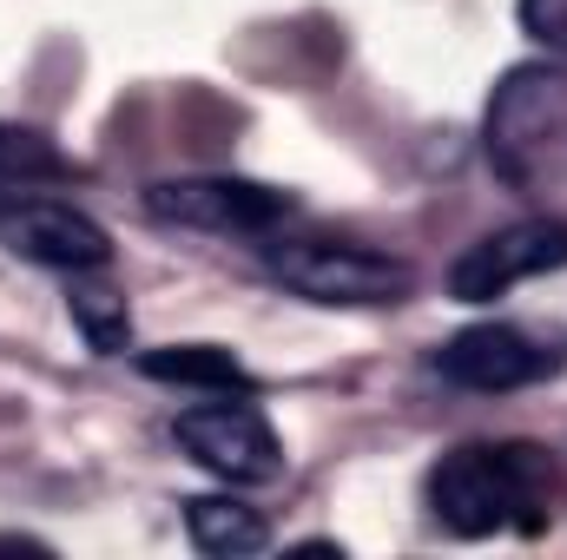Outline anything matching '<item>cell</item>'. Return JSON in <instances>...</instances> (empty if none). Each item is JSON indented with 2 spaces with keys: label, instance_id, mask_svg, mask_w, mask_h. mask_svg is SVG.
Wrapping results in <instances>:
<instances>
[{
  "label": "cell",
  "instance_id": "obj_1",
  "mask_svg": "<svg viewBox=\"0 0 567 560\" xmlns=\"http://www.w3.org/2000/svg\"><path fill=\"white\" fill-rule=\"evenodd\" d=\"M561 495H567L561 468L535 442H495V448L475 442V448H449L429 468V508L462 541H482V535H502V528L542 535V528H555Z\"/></svg>",
  "mask_w": 567,
  "mask_h": 560
},
{
  "label": "cell",
  "instance_id": "obj_2",
  "mask_svg": "<svg viewBox=\"0 0 567 560\" xmlns=\"http://www.w3.org/2000/svg\"><path fill=\"white\" fill-rule=\"evenodd\" d=\"M488 165L508 185H535L567 152V66H515L488 100Z\"/></svg>",
  "mask_w": 567,
  "mask_h": 560
},
{
  "label": "cell",
  "instance_id": "obj_3",
  "mask_svg": "<svg viewBox=\"0 0 567 560\" xmlns=\"http://www.w3.org/2000/svg\"><path fill=\"white\" fill-rule=\"evenodd\" d=\"M271 278L310 303H403L416 271L350 238H290L271 245Z\"/></svg>",
  "mask_w": 567,
  "mask_h": 560
},
{
  "label": "cell",
  "instance_id": "obj_4",
  "mask_svg": "<svg viewBox=\"0 0 567 560\" xmlns=\"http://www.w3.org/2000/svg\"><path fill=\"white\" fill-rule=\"evenodd\" d=\"M145 211L178 231H212V238H251L290 218V191H271L258 178H158L145 185Z\"/></svg>",
  "mask_w": 567,
  "mask_h": 560
},
{
  "label": "cell",
  "instance_id": "obj_5",
  "mask_svg": "<svg viewBox=\"0 0 567 560\" xmlns=\"http://www.w3.org/2000/svg\"><path fill=\"white\" fill-rule=\"evenodd\" d=\"M561 265H567V218H522V225H502V231L475 238L455 258L449 290L462 303H488V297L542 278V271H561Z\"/></svg>",
  "mask_w": 567,
  "mask_h": 560
},
{
  "label": "cell",
  "instance_id": "obj_6",
  "mask_svg": "<svg viewBox=\"0 0 567 560\" xmlns=\"http://www.w3.org/2000/svg\"><path fill=\"white\" fill-rule=\"evenodd\" d=\"M0 245L13 251V258H27V265H47V271H106V258H113V238L86 218V211H73V205H60V198H0Z\"/></svg>",
  "mask_w": 567,
  "mask_h": 560
},
{
  "label": "cell",
  "instance_id": "obj_7",
  "mask_svg": "<svg viewBox=\"0 0 567 560\" xmlns=\"http://www.w3.org/2000/svg\"><path fill=\"white\" fill-rule=\"evenodd\" d=\"M178 442L198 468H212L218 481L231 488H251V481H271L284 468V448L271 435V422L258 416L251 403H205V409H185L178 416Z\"/></svg>",
  "mask_w": 567,
  "mask_h": 560
},
{
  "label": "cell",
  "instance_id": "obj_8",
  "mask_svg": "<svg viewBox=\"0 0 567 560\" xmlns=\"http://www.w3.org/2000/svg\"><path fill=\"white\" fill-rule=\"evenodd\" d=\"M435 370L449 383H462V390L502 396V390H528V383L555 376L561 350L528 336V330H515V323H475V330H462V336H449L435 350Z\"/></svg>",
  "mask_w": 567,
  "mask_h": 560
},
{
  "label": "cell",
  "instance_id": "obj_9",
  "mask_svg": "<svg viewBox=\"0 0 567 560\" xmlns=\"http://www.w3.org/2000/svg\"><path fill=\"white\" fill-rule=\"evenodd\" d=\"M185 535H192L198 554H258V548L271 541L265 515L245 508V501H231V495H198V501H185Z\"/></svg>",
  "mask_w": 567,
  "mask_h": 560
},
{
  "label": "cell",
  "instance_id": "obj_10",
  "mask_svg": "<svg viewBox=\"0 0 567 560\" xmlns=\"http://www.w3.org/2000/svg\"><path fill=\"white\" fill-rule=\"evenodd\" d=\"M140 370L152 383H185V390H251L245 363L218 343H172V350H145Z\"/></svg>",
  "mask_w": 567,
  "mask_h": 560
},
{
  "label": "cell",
  "instance_id": "obj_11",
  "mask_svg": "<svg viewBox=\"0 0 567 560\" xmlns=\"http://www.w3.org/2000/svg\"><path fill=\"white\" fill-rule=\"evenodd\" d=\"M47 178H73V158L33 126H0V191H27Z\"/></svg>",
  "mask_w": 567,
  "mask_h": 560
},
{
  "label": "cell",
  "instance_id": "obj_12",
  "mask_svg": "<svg viewBox=\"0 0 567 560\" xmlns=\"http://www.w3.org/2000/svg\"><path fill=\"white\" fill-rule=\"evenodd\" d=\"M66 310H73V323L86 330V343L93 350H126V336H133V317H126V297L113 290V283H86V271H73V290H66Z\"/></svg>",
  "mask_w": 567,
  "mask_h": 560
},
{
  "label": "cell",
  "instance_id": "obj_13",
  "mask_svg": "<svg viewBox=\"0 0 567 560\" xmlns=\"http://www.w3.org/2000/svg\"><path fill=\"white\" fill-rule=\"evenodd\" d=\"M522 27L548 53H567V0H522Z\"/></svg>",
  "mask_w": 567,
  "mask_h": 560
}]
</instances>
